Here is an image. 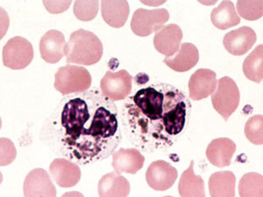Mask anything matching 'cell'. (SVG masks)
Wrapping results in <instances>:
<instances>
[{"mask_svg":"<svg viewBox=\"0 0 263 197\" xmlns=\"http://www.w3.org/2000/svg\"><path fill=\"white\" fill-rule=\"evenodd\" d=\"M240 100L239 88L236 83L229 76L220 78L217 84V90L212 95L213 108L219 115L228 121L239 106Z\"/></svg>","mask_w":263,"mask_h":197,"instance_id":"5b68a950","label":"cell"},{"mask_svg":"<svg viewBox=\"0 0 263 197\" xmlns=\"http://www.w3.org/2000/svg\"><path fill=\"white\" fill-rule=\"evenodd\" d=\"M190 105L185 96L167 84H150L136 90L122 105L121 117L132 144L153 152L185 127Z\"/></svg>","mask_w":263,"mask_h":197,"instance_id":"7a4b0ae2","label":"cell"},{"mask_svg":"<svg viewBox=\"0 0 263 197\" xmlns=\"http://www.w3.org/2000/svg\"><path fill=\"white\" fill-rule=\"evenodd\" d=\"M132 82L133 76L125 69L118 72L108 70L100 82V90L111 101H121L130 95Z\"/></svg>","mask_w":263,"mask_h":197,"instance_id":"ba28073f","label":"cell"},{"mask_svg":"<svg viewBox=\"0 0 263 197\" xmlns=\"http://www.w3.org/2000/svg\"><path fill=\"white\" fill-rule=\"evenodd\" d=\"M43 5L50 13H61L69 9L71 1H43Z\"/></svg>","mask_w":263,"mask_h":197,"instance_id":"f546056e","label":"cell"},{"mask_svg":"<svg viewBox=\"0 0 263 197\" xmlns=\"http://www.w3.org/2000/svg\"><path fill=\"white\" fill-rule=\"evenodd\" d=\"M217 75L211 69H199L189 81V96L194 101H199L213 95L217 88Z\"/></svg>","mask_w":263,"mask_h":197,"instance_id":"7c38bea8","label":"cell"},{"mask_svg":"<svg viewBox=\"0 0 263 197\" xmlns=\"http://www.w3.org/2000/svg\"><path fill=\"white\" fill-rule=\"evenodd\" d=\"M211 19L213 24L220 30H226L240 23V18L232 1H223L214 8L211 14Z\"/></svg>","mask_w":263,"mask_h":197,"instance_id":"603a6c76","label":"cell"},{"mask_svg":"<svg viewBox=\"0 0 263 197\" xmlns=\"http://www.w3.org/2000/svg\"><path fill=\"white\" fill-rule=\"evenodd\" d=\"M16 157V149L12 141L1 137V166H6L12 163Z\"/></svg>","mask_w":263,"mask_h":197,"instance_id":"f1b7e54d","label":"cell"},{"mask_svg":"<svg viewBox=\"0 0 263 197\" xmlns=\"http://www.w3.org/2000/svg\"><path fill=\"white\" fill-rule=\"evenodd\" d=\"M243 72L246 77L260 83L263 79V45H259L252 51L243 63Z\"/></svg>","mask_w":263,"mask_h":197,"instance_id":"cb8c5ba5","label":"cell"},{"mask_svg":"<svg viewBox=\"0 0 263 197\" xmlns=\"http://www.w3.org/2000/svg\"><path fill=\"white\" fill-rule=\"evenodd\" d=\"M240 197H263V176L260 173H246L239 183Z\"/></svg>","mask_w":263,"mask_h":197,"instance_id":"d4e9b609","label":"cell"},{"mask_svg":"<svg viewBox=\"0 0 263 197\" xmlns=\"http://www.w3.org/2000/svg\"><path fill=\"white\" fill-rule=\"evenodd\" d=\"M99 1H76L73 12L79 21L88 22L98 15Z\"/></svg>","mask_w":263,"mask_h":197,"instance_id":"4316f807","label":"cell"},{"mask_svg":"<svg viewBox=\"0 0 263 197\" xmlns=\"http://www.w3.org/2000/svg\"><path fill=\"white\" fill-rule=\"evenodd\" d=\"M130 13L127 1H102L101 14L105 23L114 28H120L126 24Z\"/></svg>","mask_w":263,"mask_h":197,"instance_id":"ffe728a7","label":"cell"},{"mask_svg":"<svg viewBox=\"0 0 263 197\" xmlns=\"http://www.w3.org/2000/svg\"><path fill=\"white\" fill-rule=\"evenodd\" d=\"M91 82L90 72L82 66H64L54 75V88L63 96L85 92L90 89Z\"/></svg>","mask_w":263,"mask_h":197,"instance_id":"277c9868","label":"cell"},{"mask_svg":"<svg viewBox=\"0 0 263 197\" xmlns=\"http://www.w3.org/2000/svg\"><path fill=\"white\" fill-rule=\"evenodd\" d=\"M145 157L136 148H120L112 154L111 166L118 173L135 174L143 167Z\"/></svg>","mask_w":263,"mask_h":197,"instance_id":"2e32d148","label":"cell"},{"mask_svg":"<svg viewBox=\"0 0 263 197\" xmlns=\"http://www.w3.org/2000/svg\"><path fill=\"white\" fill-rule=\"evenodd\" d=\"M49 173L57 185L62 188L75 187L81 180V169L68 159L57 158L51 162Z\"/></svg>","mask_w":263,"mask_h":197,"instance_id":"8fae6325","label":"cell"},{"mask_svg":"<svg viewBox=\"0 0 263 197\" xmlns=\"http://www.w3.org/2000/svg\"><path fill=\"white\" fill-rule=\"evenodd\" d=\"M42 140L76 164L104 161L122 140L118 108L97 89L64 96L46 120Z\"/></svg>","mask_w":263,"mask_h":197,"instance_id":"6da1fadb","label":"cell"},{"mask_svg":"<svg viewBox=\"0 0 263 197\" xmlns=\"http://www.w3.org/2000/svg\"><path fill=\"white\" fill-rule=\"evenodd\" d=\"M236 177L231 171H220L211 175L209 191L211 197H235Z\"/></svg>","mask_w":263,"mask_h":197,"instance_id":"44dd1931","label":"cell"},{"mask_svg":"<svg viewBox=\"0 0 263 197\" xmlns=\"http://www.w3.org/2000/svg\"><path fill=\"white\" fill-rule=\"evenodd\" d=\"M163 197H173V196H171V195H167V196H163Z\"/></svg>","mask_w":263,"mask_h":197,"instance_id":"1f68e13d","label":"cell"},{"mask_svg":"<svg viewBox=\"0 0 263 197\" xmlns=\"http://www.w3.org/2000/svg\"><path fill=\"white\" fill-rule=\"evenodd\" d=\"M170 12L165 8L160 9H137L132 18L131 29L140 37H147L158 32L168 21Z\"/></svg>","mask_w":263,"mask_h":197,"instance_id":"52a82bcc","label":"cell"},{"mask_svg":"<svg viewBox=\"0 0 263 197\" xmlns=\"http://www.w3.org/2000/svg\"><path fill=\"white\" fill-rule=\"evenodd\" d=\"M237 11L247 21H256L263 16V1H238Z\"/></svg>","mask_w":263,"mask_h":197,"instance_id":"83f0119b","label":"cell"},{"mask_svg":"<svg viewBox=\"0 0 263 197\" xmlns=\"http://www.w3.org/2000/svg\"><path fill=\"white\" fill-rule=\"evenodd\" d=\"M257 36L251 27H242L224 35L223 44L227 50L236 56L248 53L256 42Z\"/></svg>","mask_w":263,"mask_h":197,"instance_id":"4fadbf2b","label":"cell"},{"mask_svg":"<svg viewBox=\"0 0 263 197\" xmlns=\"http://www.w3.org/2000/svg\"><path fill=\"white\" fill-rule=\"evenodd\" d=\"M131 186L128 181L116 171L106 173L99 180V197H128Z\"/></svg>","mask_w":263,"mask_h":197,"instance_id":"ac0fdd59","label":"cell"},{"mask_svg":"<svg viewBox=\"0 0 263 197\" xmlns=\"http://www.w3.org/2000/svg\"><path fill=\"white\" fill-rule=\"evenodd\" d=\"M33 55L32 43L21 36H15L6 42L2 52L4 65L14 70L27 68L32 63Z\"/></svg>","mask_w":263,"mask_h":197,"instance_id":"8992f818","label":"cell"},{"mask_svg":"<svg viewBox=\"0 0 263 197\" xmlns=\"http://www.w3.org/2000/svg\"><path fill=\"white\" fill-rule=\"evenodd\" d=\"M199 61V53L197 47L192 43H182L175 56L166 57L163 63L174 71L186 72L194 68Z\"/></svg>","mask_w":263,"mask_h":197,"instance_id":"d6986e66","label":"cell"},{"mask_svg":"<svg viewBox=\"0 0 263 197\" xmlns=\"http://www.w3.org/2000/svg\"><path fill=\"white\" fill-rule=\"evenodd\" d=\"M104 54L103 43L90 31L78 29L70 34L65 47L66 63L91 66L99 63Z\"/></svg>","mask_w":263,"mask_h":197,"instance_id":"3957f363","label":"cell"},{"mask_svg":"<svg viewBox=\"0 0 263 197\" xmlns=\"http://www.w3.org/2000/svg\"><path fill=\"white\" fill-rule=\"evenodd\" d=\"M65 37L60 31L49 30L42 36L40 42V53L46 63L54 64L65 55Z\"/></svg>","mask_w":263,"mask_h":197,"instance_id":"5bb4252c","label":"cell"},{"mask_svg":"<svg viewBox=\"0 0 263 197\" xmlns=\"http://www.w3.org/2000/svg\"><path fill=\"white\" fill-rule=\"evenodd\" d=\"M62 197H84V195L80 192L70 191L63 194Z\"/></svg>","mask_w":263,"mask_h":197,"instance_id":"4dcf8cb0","label":"cell"},{"mask_svg":"<svg viewBox=\"0 0 263 197\" xmlns=\"http://www.w3.org/2000/svg\"><path fill=\"white\" fill-rule=\"evenodd\" d=\"M182 31L177 24H170L156 32L154 38V46L160 54L172 57L179 50L182 40Z\"/></svg>","mask_w":263,"mask_h":197,"instance_id":"9a60e30c","label":"cell"},{"mask_svg":"<svg viewBox=\"0 0 263 197\" xmlns=\"http://www.w3.org/2000/svg\"><path fill=\"white\" fill-rule=\"evenodd\" d=\"M24 197H57V188L47 171L35 168L29 172L23 185Z\"/></svg>","mask_w":263,"mask_h":197,"instance_id":"30bf717a","label":"cell"},{"mask_svg":"<svg viewBox=\"0 0 263 197\" xmlns=\"http://www.w3.org/2000/svg\"><path fill=\"white\" fill-rule=\"evenodd\" d=\"M245 135L254 145H263V115H254L247 121Z\"/></svg>","mask_w":263,"mask_h":197,"instance_id":"484cf974","label":"cell"},{"mask_svg":"<svg viewBox=\"0 0 263 197\" xmlns=\"http://www.w3.org/2000/svg\"><path fill=\"white\" fill-rule=\"evenodd\" d=\"M177 170L168 162L156 161L149 165L146 180L150 188L156 191H166L174 185L177 179Z\"/></svg>","mask_w":263,"mask_h":197,"instance_id":"9c48e42d","label":"cell"},{"mask_svg":"<svg viewBox=\"0 0 263 197\" xmlns=\"http://www.w3.org/2000/svg\"><path fill=\"white\" fill-rule=\"evenodd\" d=\"M194 162L192 161L188 168L181 175L178 191L181 197H205L204 182L200 175H196Z\"/></svg>","mask_w":263,"mask_h":197,"instance_id":"7402d4cb","label":"cell"},{"mask_svg":"<svg viewBox=\"0 0 263 197\" xmlns=\"http://www.w3.org/2000/svg\"><path fill=\"white\" fill-rule=\"evenodd\" d=\"M236 145L228 137H218L213 140L207 147L206 157L213 166L222 167L230 166Z\"/></svg>","mask_w":263,"mask_h":197,"instance_id":"e0dca14e","label":"cell"}]
</instances>
